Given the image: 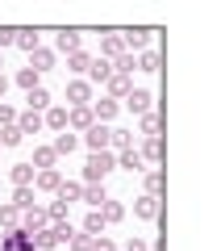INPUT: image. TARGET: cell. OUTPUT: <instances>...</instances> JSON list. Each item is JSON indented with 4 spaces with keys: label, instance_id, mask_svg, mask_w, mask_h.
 <instances>
[{
    "label": "cell",
    "instance_id": "obj_1",
    "mask_svg": "<svg viewBox=\"0 0 221 251\" xmlns=\"http://www.w3.org/2000/svg\"><path fill=\"white\" fill-rule=\"evenodd\" d=\"M105 172H113V155H109V151H92V155H88V168H84L88 184H92V180H100Z\"/></svg>",
    "mask_w": 221,
    "mask_h": 251
},
{
    "label": "cell",
    "instance_id": "obj_2",
    "mask_svg": "<svg viewBox=\"0 0 221 251\" xmlns=\"http://www.w3.org/2000/svg\"><path fill=\"white\" fill-rule=\"evenodd\" d=\"M109 143H113V130H109L105 122H92L88 126V147H92V151H105Z\"/></svg>",
    "mask_w": 221,
    "mask_h": 251
},
{
    "label": "cell",
    "instance_id": "obj_3",
    "mask_svg": "<svg viewBox=\"0 0 221 251\" xmlns=\"http://www.w3.org/2000/svg\"><path fill=\"white\" fill-rule=\"evenodd\" d=\"M125 105H130L133 113H146V109H151V92H142V88H130V97H125Z\"/></svg>",
    "mask_w": 221,
    "mask_h": 251
},
{
    "label": "cell",
    "instance_id": "obj_4",
    "mask_svg": "<svg viewBox=\"0 0 221 251\" xmlns=\"http://www.w3.org/2000/svg\"><path fill=\"white\" fill-rule=\"evenodd\" d=\"M92 122H96V113H92L88 105H75V109H71V126H80V130H88Z\"/></svg>",
    "mask_w": 221,
    "mask_h": 251
},
{
    "label": "cell",
    "instance_id": "obj_5",
    "mask_svg": "<svg viewBox=\"0 0 221 251\" xmlns=\"http://www.w3.org/2000/svg\"><path fill=\"white\" fill-rule=\"evenodd\" d=\"M109 92H113V97H130V75H121V72H113L109 75Z\"/></svg>",
    "mask_w": 221,
    "mask_h": 251
},
{
    "label": "cell",
    "instance_id": "obj_6",
    "mask_svg": "<svg viewBox=\"0 0 221 251\" xmlns=\"http://www.w3.org/2000/svg\"><path fill=\"white\" fill-rule=\"evenodd\" d=\"M67 97L75 100V105H88V97H92V88H88V84H84V80H75V84H71V88H67Z\"/></svg>",
    "mask_w": 221,
    "mask_h": 251
},
{
    "label": "cell",
    "instance_id": "obj_7",
    "mask_svg": "<svg viewBox=\"0 0 221 251\" xmlns=\"http://www.w3.org/2000/svg\"><path fill=\"white\" fill-rule=\"evenodd\" d=\"M17 126H21V134H38V130H42V117H38V113H34V109H29V113H25V117H21V122H17Z\"/></svg>",
    "mask_w": 221,
    "mask_h": 251
},
{
    "label": "cell",
    "instance_id": "obj_8",
    "mask_svg": "<svg viewBox=\"0 0 221 251\" xmlns=\"http://www.w3.org/2000/svg\"><path fill=\"white\" fill-rule=\"evenodd\" d=\"M13 205H17V209H29V205H34V188H29V184H17V197H13Z\"/></svg>",
    "mask_w": 221,
    "mask_h": 251
},
{
    "label": "cell",
    "instance_id": "obj_9",
    "mask_svg": "<svg viewBox=\"0 0 221 251\" xmlns=\"http://www.w3.org/2000/svg\"><path fill=\"white\" fill-rule=\"evenodd\" d=\"M67 67H71V72H88V67H92V59H88V54H84V50H71Z\"/></svg>",
    "mask_w": 221,
    "mask_h": 251
},
{
    "label": "cell",
    "instance_id": "obj_10",
    "mask_svg": "<svg viewBox=\"0 0 221 251\" xmlns=\"http://www.w3.org/2000/svg\"><path fill=\"white\" fill-rule=\"evenodd\" d=\"M84 201H88L92 209H100V205H105V188H96V184H88V188H84Z\"/></svg>",
    "mask_w": 221,
    "mask_h": 251
},
{
    "label": "cell",
    "instance_id": "obj_11",
    "mask_svg": "<svg viewBox=\"0 0 221 251\" xmlns=\"http://www.w3.org/2000/svg\"><path fill=\"white\" fill-rule=\"evenodd\" d=\"M138 214L142 218H155V214H159V197H155V193H151V197H142L138 201Z\"/></svg>",
    "mask_w": 221,
    "mask_h": 251
},
{
    "label": "cell",
    "instance_id": "obj_12",
    "mask_svg": "<svg viewBox=\"0 0 221 251\" xmlns=\"http://www.w3.org/2000/svg\"><path fill=\"white\" fill-rule=\"evenodd\" d=\"M92 113H96V122H109V117L117 113V100H96V109H92Z\"/></svg>",
    "mask_w": 221,
    "mask_h": 251
},
{
    "label": "cell",
    "instance_id": "obj_13",
    "mask_svg": "<svg viewBox=\"0 0 221 251\" xmlns=\"http://www.w3.org/2000/svg\"><path fill=\"white\" fill-rule=\"evenodd\" d=\"M46 126H54V130H67V109H50V113H46Z\"/></svg>",
    "mask_w": 221,
    "mask_h": 251
},
{
    "label": "cell",
    "instance_id": "obj_14",
    "mask_svg": "<svg viewBox=\"0 0 221 251\" xmlns=\"http://www.w3.org/2000/svg\"><path fill=\"white\" fill-rule=\"evenodd\" d=\"M50 63H54V54H50V50H42V46H38V50H34V72H46V67H50Z\"/></svg>",
    "mask_w": 221,
    "mask_h": 251
},
{
    "label": "cell",
    "instance_id": "obj_15",
    "mask_svg": "<svg viewBox=\"0 0 221 251\" xmlns=\"http://www.w3.org/2000/svg\"><path fill=\"white\" fill-rule=\"evenodd\" d=\"M67 151H75V134H59L54 138V155H67Z\"/></svg>",
    "mask_w": 221,
    "mask_h": 251
},
{
    "label": "cell",
    "instance_id": "obj_16",
    "mask_svg": "<svg viewBox=\"0 0 221 251\" xmlns=\"http://www.w3.org/2000/svg\"><path fill=\"white\" fill-rule=\"evenodd\" d=\"M0 143H4V147H17V143H21V126H9V130H0Z\"/></svg>",
    "mask_w": 221,
    "mask_h": 251
},
{
    "label": "cell",
    "instance_id": "obj_17",
    "mask_svg": "<svg viewBox=\"0 0 221 251\" xmlns=\"http://www.w3.org/2000/svg\"><path fill=\"white\" fill-rule=\"evenodd\" d=\"M59 50H80V34H59Z\"/></svg>",
    "mask_w": 221,
    "mask_h": 251
},
{
    "label": "cell",
    "instance_id": "obj_18",
    "mask_svg": "<svg viewBox=\"0 0 221 251\" xmlns=\"http://www.w3.org/2000/svg\"><path fill=\"white\" fill-rule=\"evenodd\" d=\"M13 180H17V184H29V180H34V168H29V163H17V168H13Z\"/></svg>",
    "mask_w": 221,
    "mask_h": 251
},
{
    "label": "cell",
    "instance_id": "obj_19",
    "mask_svg": "<svg viewBox=\"0 0 221 251\" xmlns=\"http://www.w3.org/2000/svg\"><path fill=\"white\" fill-rule=\"evenodd\" d=\"M46 105H50V97L42 88H29V109H46Z\"/></svg>",
    "mask_w": 221,
    "mask_h": 251
},
{
    "label": "cell",
    "instance_id": "obj_20",
    "mask_svg": "<svg viewBox=\"0 0 221 251\" xmlns=\"http://www.w3.org/2000/svg\"><path fill=\"white\" fill-rule=\"evenodd\" d=\"M38 184H42V188H59L63 180H59V172H50V168H42V176H38Z\"/></svg>",
    "mask_w": 221,
    "mask_h": 251
},
{
    "label": "cell",
    "instance_id": "obj_21",
    "mask_svg": "<svg viewBox=\"0 0 221 251\" xmlns=\"http://www.w3.org/2000/svg\"><path fill=\"white\" fill-rule=\"evenodd\" d=\"M17 84H21V88H38V72H34V67L17 72Z\"/></svg>",
    "mask_w": 221,
    "mask_h": 251
},
{
    "label": "cell",
    "instance_id": "obj_22",
    "mask_svg": "<svg viewBox=\"0 0 221 251\" xmlns=\"http://www.w3.org/2000/svg\"><path fill=\"white\" fill-rule=\"evenodd\" d=\"M121 168H130V172H142V155H138V151H125V155H121Z\"/></svg>",
    "mask_w": 221,
    "mask_h": 251
},
{
    "label": "cell",
    "instance_id": "obj_23",
    "mask_svg": "<svg viewBox=\"0 0 221 251\" xmlns=\"http://www.w3.org/2000/svg\"><path fill=\"white\" fill-rule=\"evenodd\" d=\"M88 72H92V80H105V84H109V75H113V67H109V63H92Z\"/></svg>",
    "mask_w": 221,
    "mask_h": 251
},
{
    "label": "cell",
    "instance_id": "obj_24",
    "mask_svg": "<svg viewBox=\"0 0 221 251\" xmlns=\"http://www.w3.org/2000/svg\"><path fill=\"white\" fill-rule=\"evenodd\" d=\"M59 197L63 201H75V197H84V188L80 184H59Z\"/></svg>",
    "mask_w": 221,
    "mask_h": 251
},
{
    "label": "cell",
    "instance_id": "obj_25",
    "mask_svg": "<svg viewBox=\"0 0 221 251\" xmlns=\"http://www.w3.org/2000/svg\"><path fill=\"white\" fill-rule=\"evenodd\" d=\"M130 143H133V134H130V130H113V147H121V151H130Z\"/></svg>",
    "mask_w": 221,
    "mask_h": 251
},
{
    "label": "cell",
    "instance_id": "obj_26",
    "mask_svg": "<svg viewBox=\"0 0 221 251\" xmlns=\"http://www.w3.org/2000/svg\"><path fill=\"white\" fill-rule=\"evenodd\" d=\"M34 163H38V168H50V163H54V147H42V151L34 155Z\"/></svg>",
    "mask_w": 221,
    "mask_h": 251
},
{
    "label": "cell",
    "instance_id": "obj_27",
    "mask_svg": "<svg viewBox=\"0 0 221 251\" xmlns=\"http://www.w3.org/2000/svg\"><path fill=\"white\" fill-rule=\"evenodd\" d=\"M84 230H88V234L105 230V214H88V222H84Z\"/></svg>",
    "mask_w": 221,
    "mask_h": 251
},
{
    "label": "cell",
    "instance_id": "obj_28",
    "mask_svg": "<svg viewBox=\"0 0 221 251\" xmlns=\"http://www.w3.org/2000/svg\"><path fill=\"white\" fill-rule=\"evenodd\" d=\"M142 159H159V138H146V147H142Z\"/></svg>",
    "mask_w": 221,
    "mask_h": 251
},
{
    "label": "cell",
    "instance_id": "obj_29",
    "mask_svg": "<svg viewBox=\"0 0 221 251\" xmlns=\"http://www.w3.org/2000/svg\"><path fill=\"white\" fill-rule=\"evenodd\" d=\"M113 72L130 75V72H133V54H117V67H113Z\"/></svg>",
    "mask_w": 221,
    "mask_h": 251
},
{
    "label": "cell",
    "instance_id": "obj_30",
    "mask_svg": "<svg viewBox=\"0 0 221 251\" xmlns=\"http://www.w3.org/2000/svg\"><path fill=\"white\" fill-rule=\"evenodd\" d=\"M71 251H92V243H88V230H84V234H71Z\"/></svg>",
    "mask_w": 221,
    "mask_h": 251
},
{
    "label": "cell",
    "instance_id": "obj_31",
    "mask_svg": "<svg viewBox=\"0 0 221 251\" xmlns=\"http://www.w3.org/2000/svg\"><path fill=\"white\" fill-rule=\"evenodd\" d=\"M142 72H159V54H155V50L142 54Z\"/></svg>",
    "mask_w": 221,
    "mask_h": 251
},
{
    "label": "cell",
    "instance_id": "obj_32",
    "mask_svg": "<svg viewBox=\"0 0 221 251\" xmlns=\"http://www.w3.org/2000/svg\"><path fill=\"white\" fill-rule=\"evenodd\" d=\"M17 46H25V50L34 54L38 50V34H17Z\"/></svg>",
    "mask_w": 221,
    "mask_h": 251
},
{
    "label": "cell",
    "instance_id": "obj_33",
    "mask_svg": "<svg viewBox=\"0 0 221 251\" xmlns=\"http://www.w3.org/2000/svg\"><path fill=\"white\" fill-rule=\"evenodd\" d=\"M0 222H4V226H17V205H4V209H0Z\"/></svg>",
    "mask_w": 221,
    "mask_h": 251
},
{
    "label": "cell",
    "instance_id": "obj_34",
    "mask_svg": "<svg viewBox=\"0 0 221 251\" xmlns=\"http://www.w3.org/2000/svg\"><path fill=\"white\" fill-rule=\"evenodd\" d=\"M42 222H46V214H42V209H34V214L25 218V230H38V226H42Z\"/></svg>",
    "mask_w": 221,
    "mask_h": 251
},
{
    "label": "cell",
    "instance_id": "obj_35",
    "mask_svg": "<svg viewBox=\"0 0 221 251\" xmlns=\"http://www.w3.org/2000/svg\"><path fill=\"white\" fill-rule=\"evenodd\" d=\"M142 130H146V134H155V130H159V117L146 113V117H142Z\"/></svg>",
    "mask_w": 221,
    "mask_h": 251
},
{
    "label": "cell",
    "instance_id": "obj_36",
    "mask_svg": "<svg viewBox=\"0 0 221 251\" xmlns=\"http://www.w3.org/2000/svg\"><path fill=\"white\" fill-rule=\"evenodd\" d=\"M121 218V205H105V222H117Z\"/></svg>",
    "mask_w": 221,
    "mask_h": 251
},
{
    "label": "cell",
    "instance_id": "obj_37",
    "mask_svg": "<svg viewBox=\"0 0 221 251\" xmlns=\"http://www.w3.org/2000/svg\"><path fill=\"white\" fill-rule=\"evenodd\" d=\"M0 251H17V230H13V234H9V239L0 243Z\"/></svg>",
    "mask_w": 221,
    "mask_h": 251
},
{
    "label": "cell",
    "instance_id": "obj_38",
    "mask_svg": "<svg viewBox=\"0 0 221 251\" xmlns=\"http://www.w3.org/2000/svg\"><path fill=\"white\" fill-rule=\"evenodd\" d=\"M92 251H117V247H113L109 239H100V243H92Z\"/></svg>",
    "mask_w": 221,
    "mask_h": 251
},
{
    "label": "cell",
    "instance_id": "obj_39",
    "mask_svg": "<svg viewBox=\"0 0 221 251\" xmlns=\"http://www.w3.org/2000/svg\"><path fill=\"white\" fill-rule=\"evenodd\" d=\"M9 42H17V38H13V29H0V46H9Z\"/></svg>",
    "mask_w": 221,
    "mask_h": 251
},
{
    "label": "cell",
    "instance_id": "obj_40",
    "mask_svg": "<svg viewBox=\"0 0 221 251\" xmlns=\"http://www.w3.org/2000/svg\"><path fill=\"white\" fill-rule=\"evenodd\" d=\"M0 97H4V75H0Z\"/></svg>",
    "mask_w": 221,
    "mask_h": 251
},
{
    "label": "cell",
    "instance_id": "obj_41",
    "mask_svg": "<svg viewBox=\"0 0 221 251\" xmlns=\"http://www.w3.org/2000/svg\"><path fill=\"white\" fill-rule=\"evenodd\" d=\"M0 67H4V63H0Z\"/></svg>",
    "mask_w": 221,
    "mask_h": 251
}]
</instances>
